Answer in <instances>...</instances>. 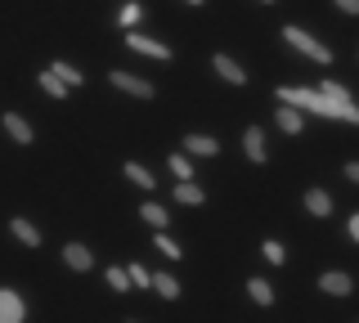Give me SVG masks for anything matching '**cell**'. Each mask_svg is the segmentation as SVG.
Returning a JSON list of instances; mask_svg holds the SVG:
<instances>
[{
    "label": "cell",
    "instance_id": "7c38bea8",
    "mask_svg": "<svg viewBox=\"0 0 359 323\" xmlns=\"http://www.w3.org/2000/svg\"><path fill=\"white\" fill-rule=\"evenodd\" d=\"M319 287H323L328 296H346V292H351V274H341V270H328V274L319 278Z\"/></svg>",
    "mask_w": 359,
    "mask_h": 323
},
{
    "label": "cell",
    "instance_id": "83f0119b",
    "mask_svg": "<svg viewBox=\"0 0 359 323\" xmlns=\"http://www.w3.org/2000/svg\"><path fill=\"white\" fill-rule=\"evenodd\" d=\"M337 9L341 14H359V0H337Z\"/></svg>",
    "mask_w": 359,
    "mask_h": 323
},
{
    "label": "cell",
    "instance_id": "ba28073f",
    "mask_svg": "<svg viewBox=\"0 0 359 323\" xmlns=\"http://www.w3.org/2000/svg\"><path fill=\"white\" fill-rule=\"evenodd\" d=\"M36 81H41V90L50 95V99H67V95H72V85H67V81H63V76L54 72V68H45V72L36 76Z\"/></svg>",
    "mask_w": 359,
    "mask_h": 323
},
{
    "label": "cell",
    "instance_id": "2e32d148",
    "mask_svg": "<svg viewBox=\"0 0 359 323\" xmlns=\"http://www.w3.org/2000/svg\"><path fill=\"white\" fill-rule=\"evenodd\" d=\"M247 292H252L256 305H274V287H269L265 278H252V283H247Z\"/></svg>",
    "mask_w": 359,
    "mask_h": 323
},
{
    "label": "cell",
    "instance_id": "484cf974",
    "mask_svg": "<svg viewBox=\"0 0 359 323\" xmlns=\"http://www.w3.org/2000/svg\"><path fill=\"white\" fill-rule=\"evenodd\" d=\"M54 72H59V76H63V81H67V85H72V90H76V85H81V72H76V68H72V63H54Z\"/></svg>",
    "mask_w": 359,
    "mask_h": 323
},
{
    "label": "cell",
    "instance_id": "6da1fadb",
    "mask_svg": "<svg viewBox=\"0 0 359 323\" xmlns=\"http://www.w3.org/2000/svg\"><path fill=\"white\" fill-rule=\"evenodd\" d=\"M283 41H287L292 50H301V54H306V59L323 63V68H328V63H332V50H328V46H319V41H314L310 32H301V27H283Z\"/></svg>",
    "mask_w": 359,
    "mask_h": 323
},
{
    "label": "cell",
    "instance_id": "3957f363",
    "mask_svg": "<svg viewBox=\"0 0 359 323\" xmlns=\"http://www.w3.org/2000/svg\"><path fill=\"white\" fill-rule=\"evenodd\" d=\"M126 46H130L135 54H149V59H162V63L171 59V50H166L162 41H149V36H140V32H135V27L126 32Z\"/></svg>",
    "mask_w": 359,
    "mask_h": 323
},
{
    "label": "cell",
    "instance_id": "9a60e30c",
    "mask_svg": "<svg viewBox=\"0 0 359 323\" xmlns=\"http://www.w3.org/2000/svg\"><path fill=\"white\" fill-rule=\"evenodd\" d=\"M175 198H180L184 207H198V202H202L207 193H202V188H198L194 180H180V184H175Z\"/></svg>",
    "mask_w": 359,
    "mask_h": 323
},
{
    "label": "cell",
    "instance_id": "5bb4252c",
    "mask_svg": "<svg viewBox=\"0 0 359 323\" xmlns=\"http://www.w3.org/2000/svg\"><path fill=\"white\" fill-rule=\"evenodd\" d=\"M306 211H310V216H328V211H332V198L323 193V188H310V193H306Z\"/></svg>",
    "mask_w": 359,
    "mask_h": 323
},
{
    "label": "cell",
    "instance_id": "f546056e",
    "mask_svg": "<svg viewBox=\"0 0 359 323\" xmlns=\"http://www.w3.org/2000/svg\"><path fill=\"white\" fill-rule=\"evenodd\" d=\"M346 233H351V238L359 242V211H355V216H351V225H346Z\"/></svg>",
    "mask_w": 359,
    "mask_h": 323
},
{
    "label": "cell",
    "instance_id": "ac0fdd59",
    "mask_svg": "<svg viewBox=\"0 0 359 323\" xmlns=\"http://www.w3.org/2000/svg\"><path fill=\"white\" fill-rule=\"evenodd\" d=\"M144 225H153V229H166V207L162 202H144Z\"/></svg>",
    "mask_w": 359,
    "mask_h": 323
},
{
    "label": "cell",
    "instance_id": "d4e9b609",
    "mask_svg": "<svg viewBox=\"0 0 359 323\" xmlns=\"http://www.w3.org/2000/svg\"><path fill=\"white\" fill-rule=\"evenodd\" d=\"M265 261H269V265H283V261H287L283 242H274V238H269V242H265Z\"/></svg>",
    "mask_w": 359,
    "mask_h": 323
},
{
    "label": "cell",
    "instance_id": "8fae6325",
    "mask_svg": "<svg viewBox=\"0 0 359 323\" xmlns=\"http://www.w3.org/2000/svg\"><path fill=\"white\" fill-rule=\"evenodd\" d=\"M184 153H189V158H216L220 144L211 139V135H189V139H184Z\"/></svg>",
    "mask_w": 359,
    "mask_h": 323
},
{
    "label": "cell",
    "instance_id": "e0dca14e",
    "mask_svg": "<svg viewBox=\"0 0 359 323\" xmlns=\"http://www.w3.org/2000/svg\"><path fill=\"white\" fill-rule=\"evenodd\" d=\"M126 180H135L144 193H149V188H153V171H149V166H140V162H126Z\"/></svg>",
    "mask_w": 359,
    "mask_h": 323
},
{
    "label": "cell",
    "instance_id": "4dcf8cb0",
    "mask_svg": "<svg viewBox=\"0 0 359 323\" xmlns=\"http://www.w3.org/2000/svg\"><path fill=\"white\" fill-rule=\"evenodd\" d=\"M346 121H355V126H359V108L351 104V113H346Z\"/></svg>",
    "mask_w": 359,
    "mask_h": 323
},
{
    "label": "cell",
    "instance_id": "d6a6232c",
    "mask_svg": "<svg viewBox=\"0 0 359 323\" xmlns=\"http://www.w3.org/2000/svg\"><path fill=\"white\" fill-rule=\"evenodd\" d=\"M261 5H274V0H261Z\"/></svg>",
    "mask_w": 359,
    "mask_h": 323
},
{
    "label": "cell",
    "instance_id": "4fadbf2b",
    "mask_svg": "<svg viewBox=\"0 0 359 323\" xmlns=\"http://www.w3.org/2000/svg\"><path fill=\"white\" fill-rule=\"evenodd\" d=\"M243 149H247V158H252V162H265V135H261V126H252L243 135Z\"/></svg>",
    "mask_w": 359,
    "mask_h": 323
},
{
    "label": "cell",
    "instance_id": "1f68e13d",
    "mask_svg": "<svg viewBox=\"0 0 359 323\" xmlns=\"http://www.w3.org/2000/svg\"><path fill=\"white\" fill-rule=\"evenodd\" d=\"M184 5H202V0H184Z\"/></svg>",
    "mask_w": 359,
    "mask_h": 323
},
{
    "label": "cell",
    "instance_id": "52a82bcc",
    "mask_svg": "<svg viewBox=\"0 0 359 323\" xmlns=\"http://www.w3.org/2000/svg\"><path fill=\"white\" fill-rule=\"evenodd\" d=\"M0 126H5V130H9V139H18V144H32V139H36V130H32L18 113H5V117H0Z\"/></svg>",
    "mask_w": 359,
    "mask_h": 323
},
{
    "label": "cell",
    "instance_id": "7402d4cb",
    "mask_svg": "<svg viewBox=\"0 0 359 323\" xmlns=\"http://www.w3.org/2000/svg\"><path fill=\"white\" fill-rule=\"evenodd\" d=\"M108 287H112V292H126V287H135L130 274H126V265H121V270H108Z\"/></svg>",
    "mask_w": 359,
    "mask_h": 323
},
{
    "label": "cell",
    "instance_id": "d6986e66",
    "mask_svg": "<svg viewBox=\"0 0 359 323\" xmlns=\"http://www.w3.org/2000/svg\"><path fill=\"white\" fill-rule=\"evenodd\" d=\"M319 90H323V95H328V99H332V104H341V108H351V90H346V85H341V81H323V85H319Z\"/></svg>",
    "mask_w": 359,
    "mask_h": 323
},
{
    "label": "cell",
    "instance_id": "5b68a950",
    "mask_svg": "<svg viewBox=\"0 0 359 323\" xmlns=\"http://www.w3.org/2000/svg\"><path fill=\"white\" fill-rule=\"evenodd\" d=\"M63 265L81 274V270H90V265H95V256H90V247H81V242H67V247H63Z\"/></svg>",
    "mask_w": 359,
    "mask_h": 323
},
{
    "label": "cell",
    "instance_id": "8992f818",
    "mask_svg": "<svg viewBox=\"0 0 359 323\" xmlns=\"http://www.w3.org/2000/svg\"><path fill=\"white\" fill-rule=\"evenodd\" d=\"M274 126H283V135H301V130H306V117H301V108L283 104V108H278V117H274Z\"/></svg>",
    "mask_w": 359,
    "mask_h": 323
},
{
    "label": "cell",
    "instance_id": "cb8c5ba5",
    "mask_svg": "<svg viewBox=\"0 0 359 323\" xmlns=\"http://www.w3.org/2000/svg\"><path fill=\"white\" fill-rule=\"evenodd\" d=\"M126 274H130V283H135V287H153V274L144 270V265H126Z\"/></svg>",
    "mask_w": 359,
    "mask_h": 323
},
{
    "label": "cell",
    "instance_id": "ffe728a7",
    "mask_svg": "<svg viewBox=\"0 0 359 323\" xmlns=\"http://www.w3.org/2000/svg\"><path fill=\"white\" fill-rule=\"evenodd\" d=\"M153 287H157V292H162L166 301H175V296H180V283H175L171 274H153Z\"/></svg>",
    "mask_w": 359,
    "mask_h": 323
},
{
    "label": "cell",
    "instance_id": "30bf717a",
    "mask_svg": "<svg viewBox=\"0 0 359 323\" xmlns=\"http://www.w3.org/2000/svg\"><path fill=\"white\" fill-rule=\"evenodd\" d=\"M9 233H14L22 247H41V233H36V225H32V220H22V216L9 220Z\"/></svg>",
    "mask_w": 359,
    "mask_h": 323
},
{
    "label": "cell",
    "instance_id": "277c9868",
    "mask_svg": "<svg viewBox=\"0 0 359 323\" xmlns=\"http://www.w3.org/2000/svg\"><path fill=\"white\" fill-rule=\"evenodd\" d=\"M117 90H126V95H135V99H153V85L149 81H140V76H130V72H112L108 76Z\"/></svg>",
    "mask_w": 359,
    "mask_h": 323
},
{
    "label": "cell",
    "instance_id": "f1b7e54d",
    "mask_svg": "<svg viewBox=\"0 0 359 323\" xmlns=\"http://www.w3.org/2000/svg\"><path fill=\"white\" fill-rule=\"evenodd\" d=\"M346 180H351V184H359V162H346Z\"/></svg>",
    "mask_w": 359,
    "mask_h": 323
},
{
    "label": "cell",
    "instance_id": "44dd1931",
    "mask_svg": "<svg viewBox=\"0 0 359 323\" xmlns=\"http://www.w3.org/2000/svg\"><path fill=\"white\" fill-rule=\"evenodd\" d=\"M175 171V180H189V175H194V162L184 158V153H171V162H166Z\"/></svg>",
    "mask_w": 359,
    "mask_h": 323
},
{
    "label": "cell",
    "instance_id": "7a4b0ae2",
    "mask_svg": "<svg viewBox=\"0 0 359 323\" xmlns=\"http://www.w3.org/2000/svg\"><path fill=\"white\" fill-rule=\"evenodd\" d=\"M27 310H22V296L14 287H0V323H22Z\"/></svg>",
    "mask_w": 359,
    "mask_h": 323
},
{
    "label": "cell",
    "instance_id": "603a6c76",
    "mask_svg": "<svg viewBox=\"0 0 359 323\" xmlns=\"http://www.w3.org/2000/svg\"><path fill=\"white\" fill-rule=\"evenodd\" d=\"M140 18H144V5H135V0H130V5H126V9H121V18H117V23H121V27H126V32H130L135 23H140Z\"/></svg>",
    "mask_w": 359,
    "mask_h": 323
},
{
    "label": "cell",
    "instance_id": "9c48e42d",
    "mask_svg": "<svg viewBox=\"0 0 359 323\" xmlns=\"http://www.w3.org/2000/svg\"><path fill=\"white\" fill-rule=\"evenodd\" d=\"M216 76H224L229 85H243V81H247L243 63H238V59H229V54H216Z\"/></svg>",
    "mask_w": 359,
    "mask_h": 323
},
{
    "label": "cell",
    "instance_id": "4316f807",
    "mask_svg": "<svg viewBox=\"0 0 359 323\" xmlns=\"http://www.w3.org/2000/svg\"><path fill=\"white\" fill-rule=\"evenodd\" d=\"M157 247H162L166 256H171V261H180V242H175V238H166V233H157Z\"/></svg>",
    "mask_w": 359,
    "mask_h": 323
}]
</instances>
